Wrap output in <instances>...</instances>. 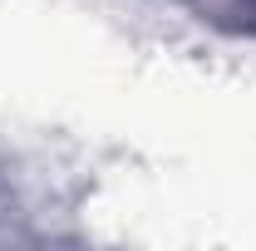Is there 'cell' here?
Returning a JSON list of instances; mask_svg holds the SVG:
<instances>
[{"instance_id":"6da1fadb","label":"cell","mask_w":256,"mask_h":251,"mask_svg":"<svg viewBox=\"0 0 256 251\" xmlns=\"http://www.w3.org/2000/svg\"><path fill=\"white\" fill-rule=\"evenodd\" d=\"M207 15H217V20L232 15L236 30H252L256 34V0H207Z\"/></svg>"}]
</instances>
